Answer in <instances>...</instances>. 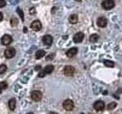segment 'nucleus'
I'll list each match as a JSON object with an SVG mask.
<instances>
[{
	"label": "nucleus",
	"instance_id": "obj_1",
	"mask_svg": "<svg viewBox=\"0 0 122 114\" xmlns=\"http://www.w3.org/2000/svg\"><path fill=\"white\" fill-rule=\"evenodd\" d=\"M55 70V67L52 66V65H48V66H46V67H44V70L42 71H40V73H39V77L40 78H42V77H45L46 75H50V73H52V71Z\"/></svg>",
	"mask_w": 122,
	"mask_h": 114
},
{
	"label": "nucleus",
	"instance_id": "obj_2",
	"mask_svg": "<svg viewBox=\"0 0 122 114\" xmlns=\"http://www.w3.org/2000/svg\"><path fill=\"white\" fill-rule=\"evenodd\" d=\"M114 6H115L114 0H104L102 3V7L104 10H111V9H114Z\"/></svg>",
	"mask_w": 122,
	"mask_h": 114
},
{
	"label": "nucleus",
	"instance_id": "obj_3",
	"mask_svg": "<svg viewBox=\"0 0 122 114\" xmlns=\"http://www.w3.org/2000/svg\"><path fill=\"white\" fill-rule=\"evenodd\" d=\"M42 99V92L39 91V90H34L31 92V100L35 101V102H39L40 100Z\"/></svg>",
	"mask_w": 122,
	"mask_h": 114
},
{
	"label": "nucleus",
	"instance_id": "obj_4",
	"mask_svg": "<svg viewBox=\"0 0 122 114\" xmlns=\"http://www.w3.org/2000/svg\"><path fill=\"white\" fill-rule=\"evenodd\" d=\"M63 108L65 110H73L74 109V102L70 100V99H68L63 102Z\"/></svg>",
	"mask_w": 122,
	"mask_h": 114
},
{
	"label": "nucleus",
	"instance_id": "obj_5",
	"mask_svg": "<svg viewBox=\"0 0 122 114\" xmlns=\"http://www.w3.org/2000/svg\"><path fill=\"white\" fill-rule=\"evenodd\" d=\"M93 108L97 110V112H102L104 108H105V103H104L103 101H96L94 102V105H93Z\"/></svg>",
	"mask_w": 122,
	"mask_h": 114
},
{
	"label": "nucleus",
	"instance_id": "obj_6",
	"mask_svg": "<svg viewBox=\"0 0 122 114\" xmlns=\"http://www.w3.org/2000/svg\"><path fill=\"white\" fill-rule=\"evenodd\" d=\"M11 42H12V36H11V35L6 34V35H4V36L1 37V43H3L4 46H9V44H11Z\"/></svg>",
	"mask_w": 122,
	"mask_h": 114
},
{
	"label": "nucleus",
	"instance_id": "obj_7",
	"mask_svg": "<svg viewBox=\"0 0 122 114\" xmlns=\"http://www.w3.org/2000/svg\"><path fill=\"white\" fill-rule=\"evenodd\" d=\"M30 28H31L33 30H35V31H39V30H41L42 24H41V22H40V21H34V22H31Z\"/></svg>",
	"mask_w": 122,
	"mask_h": 114
},
{
	"label": "nucleus",
	"instance_id": "obj_8",
	"mask_svg": "<svg viewBox=\"0 0 122 114\" xmlns=\"http://www.w3.org/2000/svg\"><path fill=\"white\" fill-rule=\"evenodd\" d=\"M74 73H75V69H74L73 66H65V67H64V75H65V76L71 77Z\"/></svg>",
	"mask_w": 122,
	"mask_h": 114
},
{
	"label": "nucleus",
	"instance_id": "obj_9",
	"mask_svg": "<svg viewBox=\"0 0 122 114\" xmlns=\"http://www.w3.org/2000/svg\"><path fill=\"white\" fill-rule=\"evenodd\" d=\"M107 24H108V19H107L105 17H99V18L97 19V25H98L99 28L107 26Z\"/></svg>",
	"mask_w": 122,
	"mask_h": 114
},
{
	"label": "nucleus",
	"instance_id": "obj_10",
	"mask_svg": "<svg viewBox=\"0 0 122 114\" xmlns=\"http://www.w3.org/2000/svg\"><path fill=\"white\" fill-rule=\"evenodd\" d=\"M15 54H16L15 48H6V51H5V58L11 59V58L15 57Z\"/></svg>",
	"mask_w": 122,
	"mask_h": 114
},
{
	"label": "nucleus",
	"instance_id": "obj_11",
	"mask_svg": "<svg viewBox=\"0 0 122 114\" xmlns=\"http://www.w3.org/2000/svg\"><path fill=\"white\" fill-rule=\"evenodd\" d=\"M83 37H85L83 32H76V34L74 35V37H73V40H74V42H76V43H80V42H82Z\"/></svg>",
	"mask_w": 122,
	"mask_h": 114
},
{
	"label": "nucleus",
	"instance_id": "obj_12",
	"mask_svg": "<svg viewBox=\"0 0 122 114\" xmlns=\"http://www.w3.org/2000/svg\"><path fill=\"white\" fill-rule=\"evenodd\" d=\"M77 48L76 47H73V48H70V49H68L66 51V57L68 58H73V57H75L76 54H77Z\"/></svg>",
	"mask_w": 122,
	"mask_h": 114
},
{
	"label": "nucleus",
	"instance_id": "obj_13",
	"mask_svg": "<svg viewBox=\"0 0 122 114\" xmlns=\"http://www.w3.org/2000/svg\"><path fill=\"white\" fill-rule=\"evenodd\" d=\"M42 42H44V44H46V46H51L52 42H53V39H52L51 35H45V36L42 37Z\"/></svg>",
	"mask_w": 122,
	"mask_h": 114
},
{
	"label": "nucleus",
	"instance_id": "obj_14",
	"mask_svg": "<svg viewBox=\"0 0 122 114\" xmlns=\"http://www.w3.org/2000/svg\"><path fill=\"white\" fill-rule=\"evenodd\" d=\"M45 57V51L44 49H39L36 53H35V58L36 59H41V58H44Z\"/></svg>",
	"mask_w": 122,
	"mask_h": 114
},
{
	"label": "nucleus",
	"instance_id": "obj_15",
	"mask_svg": "<svg viewBox=\"0 0 122 114\" xmlns=\"http://www.w3.org/2000/svg\"><path fill=\"white\" fill-rule=\"evenodd\" d=\"M9 108H10L11 110H13V109L16 108V100H15V99H10V100H9Z\"/></svg>",
	"mask_w": 122,
	"mask_h": 114
},
{
	"label": "nucleus",
	"instance_id": "obj_16",
	"mask_svg": "<svg viewBox=\"0 0 122 114\" xmlns=\"http://www.w3.org/2000/svg\"><path fill=\"white\" fill-rule=\"evenodd\" d=\"M69 22L71 24H76L77 23V14H71L70 17H69Z\"/></svg>",
	"mask_w": 122,
	"mask_h": 114
},
{
	"label": "nucleus",
	"instance_id": "obj_17",
	"mask_svg": "<svg viewBox=\"0 0 122 114\" xmlns=\"http://www.w3.org/2000/svg\"><path fill=\"white\" fill-rule=\"evenodd\" d=\"M98 39H99V36H98L97 34H93V35L90 36V41H91L92 43H96V42L98 41Z\"/></svg>",
	"mask_w": 122,
	"mask_h": 114
},
{
	"label": "nucleus",
	"instance_id": "obj_18",
	"mask_svg": "<svg viewBox=\"0 0 122 114\" xmlns=\"http://www.w3.org/2000/svg\"><path fill=\"white\" fill-rule=\"evenodd\" d=\"M6 88H7V83L6 82H1V83H0V94H1L3 90H5Z\"/></svg>",
	"mask_w": 122,
	"mask_h": 114
},
{
	"label": "nucleus",
	"instance_id": "obj_19",
	"mask_svg": "<svg viewBox=\"0 0 122 114\" xmlns=\"http://www.w3.org/2000/svg\"><path fill=\"white\" fill-rule=\"evenodd\" d=\"M104 65H105V66H108V67H114V66H115V64H114L112 61H110V60H105V61H104Z\"/></svg>",
	"mask_w": 122,
	"mask_h": 114
},
{
	"label": "nucleus",
	"instance_id": "obj_20",
	"mask_svg": "<svg viewBox=\"0 0 122 114\" xmlns=\"http://www.w3.org/2000/svg\"><path fill=\"white\" fill-rule=\"evenodd\" d=\"M115 108H116V103H115V102H111V103L108 105V109H109V110H112V109H115Z\"/></svg>",
	"mask_w": 122,
	"mask_h": 114
},
{
	"label": "nucleus",
	"instance_id": "obj_21",
	"mask_svg": "<svg viewBox=\"0 0 122 114\" xmlns=\"http://www.w3.org/2000/svg\"><path fill=\"white\" fill-rule=\"evenodd\" d=\"M6 69H7V66H6V65H0V75H1V73H4L5 71H6Z\"/></svg>",
	"mask_w": 122,
	"mask_h": 114
},
{
	"label": "nucleus",
	"instance_id": "obj_22",
	"mask_svg": "<svg viewBox=\"0 0 122 114\" xmlns=\"http://www.w3.org/2000/svg\"><path fill=\"white\" fill-rule=\"evenodd\" d=\"M16 11H17V13H18V16H20V17L23 19V18H24V13H23V11H22L21 9H17Z\"/></svg>",
	"mask_w": 122,
	"mask_h": 114
},
{
	"label": "nucleus",
	"instance_id": "obj_23",
	"mask_svg": "<svg viewBox=\"0 0 122 114\" xmlns=\"http://www.w3.org/2000/svg\"><path fill=\"white\" fill-rule=\"evenodd\" d=\"M17 23H18V21H17L15 17L11 19V25H17Z\"/></svg>",
	"mask_w": 122,
	"mask_h": 114
},
{
	"label": "nucleus",
	"instance_id": "obj_24",
	"mask_svg": "<svg viewBox=\"0 0 122 114\" xmlns=\"http://www.w3.org/2000/svg\"><path fill=\"white\" fill-rule=\"evenodd\" d=\"M6 5V1L5 0H0V7H4Z\"/></svg>",
	"mask_w": 122,
	"mask_h": 114
},
{
	"label": "nucleus",
	"instance_id": "obj_25",
	"mask_svg": "<svg viewBox=\"0 0 122 114\" xmlns=\"http://www.w3.org/2000/svg\"><path fill=\"white\" fill-rule=\"evenodd\" d=\"M29 12H30V13H31V14H34V13H35V9H33V7H31V9H30V11H29Z\"/></svg>",
	"mask_w": 122,
	"mask_h": 114
},
{
	"label": "nucleus",
	"instance_id": "obj_26",
	"mask_svg": "<svg viewBox=\"0 0 122 114\" xmlns=\"http://www.w3.org/2000/svg\"><path fill=\"white\" fill-rule=\"evenodd\" d=\"M51 59H53V54H50V55L47 57V60H51Z\"/></svg>",
	"mask_w": 122,
	"mask_h": 114
},
{
	"label": "nucleus",
	"instance_id": "obj_27",
	"mask_svg": "<svg viewBox=\"0 0 122 114\" xmlns=\"http://www.w3.org/2000/svg\"><path fill=\"white\" fill-rule=\"evenodd\" d=\"M35 70H38V71H39V70H41V66H39V65H38V66L35 67Z\"/></svg>",
	"mask_w": 122,
	"mask_h": 114
},
{
	"label": "nucleus",
	"instance_id": "obj_28",
	"mask_svg": "<svg viewBox=\"0 0 122 114\" xmlns=\"http://www.w3.org/2000/svg\"><path fill=\"white\" fill-rule=\"evenodd\" d=\"M1 21H3V13L0 12V22H1Z\"/></svg>",
	"mask_w": 122,
	"mask_h": 114
},
{
	"label": "nucleus",
	"instance_id": "obj_29",
	"mask_svg": "<svg viewBox=\"0 0 122 114\" xmlns=\"http://www.w3.org/2000/svg\"><path fill=\"white\" fill-rule=\"evenodd\" d=\"M48 114H57L56 112H51V113H48Z\"/></svg>",
	"mask_w": 122,
	"mask_h": 114
},
{
	"label": "nucleus",
	"instance_id": "obj_30",
	"mask_svg": "<svg viewBox=\"0 0 122 114\" xmlns=\"http://www.w3.org/2000/svg\"><path fill=\"white\" fill-rule=\"evenodd\" d=\"M76 1H81V0H76Z\"/></svg>",
	"mask_w": 122,
	"mask_h": 114
},
{
	"label": "nucleus",
	"instance_id": "obj_31",
	"mask_svg": "<svg viewBox=\"0 0 122 114\" xmlns=\"http://www.w3.org/2000/svg\"><path fill=\"white\" fill-rule=\"evenodd\" d=\"M28 114H33V113H28Z\"/></svg>",
	"mask_w": 122,
	"mask_h": 114
},
{
	"label": "nucleus",
	"instance_id": "obj_32",
	"mask_svg": "<svg viewBox=\"0 0 122 114\" xmlns=\"http://www.w3.org/2000/svg\"><path fill=\"white\" fill-rule=\"evenodd\" d=\"M81 114H83V113H81Z\"/></svg>",
	"mask_w": 122,
	"mask_h": 114
}]
</instances>
